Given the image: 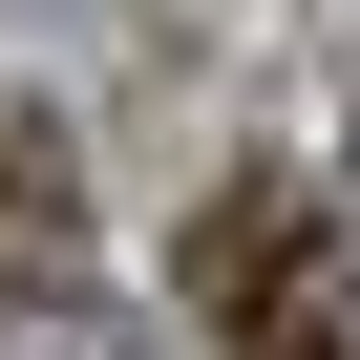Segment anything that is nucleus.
I'll return each mask as SVG.
<instances>
[{"label": "nucleus", "mask_w": 360, "mask_h": 360, "mask_svg": "<svg viewBox=\"0 0 360 360\" xmlns=\"http://www.w3.org/2000/svg\"><path fill=\"white\" fill-rule=\"evenodd\" d=\"M169 255H191V318L233 339L255 297H297V276H318V191H297V169H212V191H191V233H169Z\"/></svg>", "instance_id": "1"}, {"label": "nucleus", "mask_w": 360, "mask_h": 360, "mask_svg": "<svg viewBox=\"0 0 360 360\" xmlns=\"http://www.w3.org/2000/svg\"><path fill=\"white\" fill-rule=\"evenodd\" d=\"M0 318H85V148L43 106L0 127Z\"/></svg>", "instance_id": "2"}, {"label": "nucleus", "mask_w": 360, "mask_h": 360, "mask_svg": "<svg viewBox=\"0 0 360 360\" xmlns=\"http://www.w3.org/2000/svg\"><path fill=\"white\" fill-rule=\"evenodd\" d=\"M233 360H360V297H339V276H297V297H255V318H233Z\"/></svg>", "instance_id": "3"}, {"label": "nucleus", "mask_w": 360, "mask_h": 360, "mask_svg": "<svg viewBox=\"0 0 360 360\" xmlns=\"http://www.w3.org/2000/svg\"><path fill=\"white\" fill-rule=\"evenodd\" d=\"M43 360H127V339H85V318H43Z\"/></svg>", "instance_id": "4"}]
</instances>
